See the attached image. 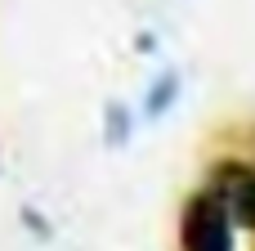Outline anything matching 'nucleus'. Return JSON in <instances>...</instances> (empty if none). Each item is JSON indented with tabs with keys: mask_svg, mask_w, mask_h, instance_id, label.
Segmentation results:
<instances>
[{
	"mask_svg": "<svg viewBox=\"0 0 255 251\" xmlns=\"http://www.w3.org/2000/svg\"><path fill=\"white\" fill-rule=\"evenodd\" d=\"M202 189L229 211V220L238 229L255 234V162L251 157H215Z\"/></svg>",
	"mask_w": 255,
	"mask_h": 251,
	"instance_id": "2",
	"label": "nucleus"
},
{
	"mask_svg": "<svg viewBox=\"0 0 255 251\" xmlns=\"http://www.w3.org/2000/svg\"><path fill=\"white\" fill-rule=\"evenodd\" d=\"M238 225L229 220V211L206 193H188L184 211H179V251H238Z\"/></svg>",
	"mask_w": 255,
	"mask_h": 251,
	"instance_id": "1",
	"label": "nucleus"
},
{
	"mask_svg": "<svg viewBox=\"0 0 255 251\" xmlns=\"http://www.w3.org/2000/svg\"><path fill=\"white\" fill-rule=\"evenodd\" d=\"M130 135H134V112H130L126 103H108V117H103V139H108L112 148H121Z\"/></svg>",
	"mask_w": 255,
	"mask_h": 251,
	"instance_id": "4",
	"label": "nucleus"
},
{
	"mask_svg": "<svg viewBox=\"0 0 255 251\" xmlns=\"http://www.w3.org/2000/svg\"><path fill=\"white\" fill-rule=\"evenodd\" d=\"M179 85H184V76H179L175 67H166V72L148 85V94H143V117H148V121H161V117L179 103Z\"/></svg>",
	"mask_w": 255,
	"mask_h": 251,
	"instance_id": "3",
	"label": "nucleus"
}]
</instances>
